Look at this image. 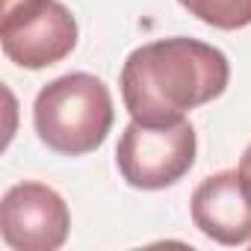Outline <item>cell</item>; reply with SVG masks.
I'll return each mask as SVG.
<instances>
[{
    "label": "cell",
    "mask_w": 251,
    "mask_h": 251,
    "mask_svg": "<svg viewBox=\"0 0 251 251\" xmlns=\"http://www.w3.org/2000/svg\"><path fill=\"white\" fill-rule=\"evenodd\" d=\"M227 56L198 39L172 36L136 48L121 68V98L133 121L177 124L186 109L210 103L227 89Z\"/></svg>",
    "instance_id": "1"
},
{
    "label": "cell",
    "mask_w": 251,
    "mask_h": 251,
    "mask_svg": "<svg viewBox=\"0 0 251 251\" xmlns=\"http://www.w3.org/2000/svg\"><path fill=\"white\" fill-rule=\"evenodd\" d=\"M112 115V95L106 83L86 71L56 77L36 95L33 106L39 139L62 157L98 151L109 136Z\"/></svg>",
    "instance_id": "2"
},
{
    "label": "cell",
    "mask_w": 251,
    "mask_h": 251,
    "mask_svg": "<svg viewBox=\"0 0 251 251\" xmlns=\"http://www.w3.org/2000/svg\"><path fill=\"white\" fill-rule=\"evenodd\" d=\"M195 148V130L186 118L177 124H160V127L130 121L118 139L115 163L130 186L166 189L192 169Z\"/></svg>",
    "instance_id": "3"
},
{
    "label": "cell",
    "mask_w": 251,
    "mask_h": 251,
    "mask_svg": "<svg viewBox=\"0 0 251 251\" xmlns=\"http://www.w3.org/2000/svg\"><path fill=\"white\" fill-rule=\"evenodd\" d=\"M77 21L59 0H18L0 24L3 53L30 71L62 62L77 48Z\"/></svg>",
    "instance_id": "4"
},
{
    "label": "cell",
    "mask_w": 251,
    "mask_h": 251,
    "mask_svg": "<svg viewBox=\"0 0 251 251\" xmlns=\"http://www.w3.org/2000/svg\"><path fill=\"white\" fill-rule=\"evenodd\" d=\"M71 216L65 198L36 180L15 183L0 201V236L15 251H56L65 245Z\"/></svg>",
    "instance_id": "5"
},
{
    "label": "cell",
    "mask_w": 251,
    "mask_h": 251,
    "mask_svg": "<svg viewBox=\"0 0 251 251\" xmlns=\"http://www.w3.org/2000/svg\"><path fill=\"white\" fill-rule=\"evenodd\" d=\"M195 227L219 245L251 242V186L239 169L216 172L192 192Z\"/></svg>",
    "instance_id": "6"
},
{
    "label": "cell",
    "mask_w": 251,
    "mask_h": 251,
    "mask_svg": "<svg viewBox=\"0 0 251 251\" xmlns=\"http://www.w3.org/2000/svg\"><path fill=\"white\" fill-rule=\"evenodd\" d=\"M180 6L216 30H242L251 24V0H180Z\"/></svg>",
    "instance_id": "7"
},
{
    "label": "cell",
    "mask_w": 251,
    "mask_h": 251,
    "mask_svg": "<svg viewBox=\"0 0 251 251\" xmlns=\"http://www.w3.org/2000/svg\"><path fill=\"white\" fill-rule=\"evenodd\" d=\"M239 175L245 177V183L251 186V145L242 151V160H239Z\"/></svg>",
    "instance_id": "8"
}]
</instances>
